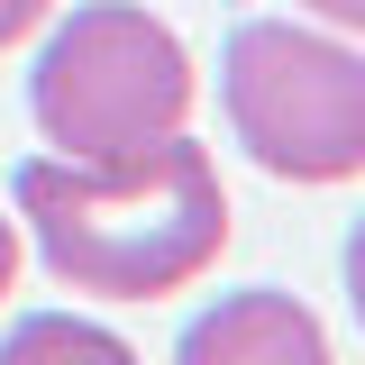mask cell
<instances>
[{"label":"cell","instance_id":"1","mask_svg":"<svg viewBox=\"0 0 365 365\" xmlns=\"http://www.w3.org/2000/svg\"><path fill=\"white\" fill-rule=\"evenodd\" d=\"M9 201L46 274L101 302H165L201 283L228 247L220 165L182 128L119 155H28L9 174Z\"/></svg>","mask_w":365,"mask_h":365},{"label":"cell","instance_id":"2","mask_svg":"<svg viewBox=\"0 0 365 365\" xmlns=\"http://www.w3.org/2000/svg\"><path fill=\"white\" fill-rule=\"evenodd\" d=\"M192 55L137 0H83L28 73V110L55 155H119L192 119Z\"/></svg>","mask_w":365,"mask_h":365},{"label":"cell","instance_id":"3","mask_svg":"<svg viewBox=\"0 0 365 365\" xmlns=\"http://www.w3.org/2000/svg\"><path fill=\"white\" fill-rule=\"evenodd\" d=\"M220 101L237 146L274 182L365 174V55L292 19H247L220 55Z\"/></svg>","mask_w":365,"mask_h":365},{"label":"cell","instance_id":"4","mask_svg":"<svg viewBox=\"0 0 365 365\" xmlns=\"http://www.w3.org/2000/svg\"><path fill=\"white\" fill-rule=\"evenodd\" d=\"M174 365H338V356H329V329L292 292H228L182 329Z\"/></svg>","mask_w":365,"mask_h":365},{"label":"cell","instance_id":"5","mask_svg":"<svg viewBox=\"0 0 365 365\" xmlns=\"http://www.w3.org/2000/svg\"><path fill=\"white\" fill-rule=\"evenodd\" d=\"M0 365H137V347L101 319L73 311H28L9 338H0Z\"/></svg>","mask_w":365,"mask_h":365},{"label":"cell","instance_id":"6","mask_svg":"<svg viewBox=\"0 0 365 365\" xmlns=\"http://www.w3.org/2000/svg\"><path fill=\"white\" fill-rule=\"evenodd\" d=\"M46 9H55V0H0V46H19V37L46 19Z\"/></svg>","mask_w":365,"mask_h":365},{"label":"cell","instance_id":"7","mask_svg":"<svg viewBox=\"0 0 365 365\" xmlns=\"http://www.w3.org/2000/svg\"><path fill=\"white\" fill-rule=\"evenodd\" d=\"M347 311L365 319V220H356V237H347Z\"/></svg>","mask_w":365,"mask_h":365},{"label":"cell","instance_id":"8","mask_svg":"<svg viewBox=\"0 0 365 365\" xmlns=\"http://www.w3.org/2000/svg\"><path fill=\"white\" fill-rule=\"evenodd\" d=\"M302 9H319L329 28H356V37H365V0H302Z\"/></svg>","mask_w":365,"mask_h":365},{"label":"cell","instance_id":"9","mask_svg":"<svg viewBox=\"0 0 365 365\" xmlns=\"http://www.w3.org/2000/svg\"><path fill=\"white\" fill-rule=\"evenodd\" d=\"M19 283V220H0V292Z\"/></svg>","mask_w":365,"mask_h":365}]
</instances>
